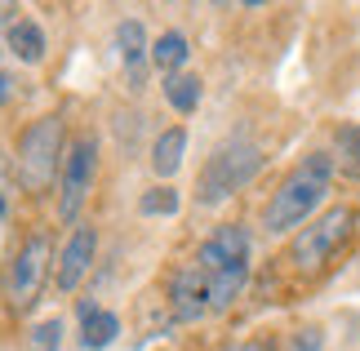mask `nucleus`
<instances>
[{"label": "nucleus", "mask_w": 360, "mask_h": 351, "mask_svg": "<svg viewBox=\"0 0 360 351\" xmlns=\"http://www.w3.org/2000/svg\"><path fill=\"white\" fill-rule=\"evenodd\" d=\"M334 156L329 151H311L302 156L294 170L281 178V187L271 191L267 209H262V227L271 236H285V231H302L311 222V214L325 205L329 187H334Z\"/></svg>", "instance_id": "nucleus-1"}, {"label": "nucleus", "mask_w": 360, "mask_h": 351, "mask_svg": "<svg viewBox=\"0 0 360 351\" xmlns=\"http://www.w3.org/2000/svg\"><path fill=\"white\" fill-rule=\"evenodd\" d=\"M191 267H196V272L205 276V285H210L214 312H227V307L245 293V285H249V231L240 227V222L218 227L210 241L196 249Z\"/></svg>", "instance_id": "nucleus-2"}, {"label": "nucleus", "mask_w": 360, "mask_h": 351, "mask_svg": "<svg viewBox=\"0 0 360 351\" xmlns=\"http://www.w3.org/2000/svg\"><path fill=\"white\" fill-rule=\"evenodd\" d=\"M262 147L249 143V138H227L218 143L210 156H205V170H200V182H196V200L200 205H223L227 196L245 191L249 182L258 178L262 170Z\"/></svg>", "instance_id": "nucleus-3"}, {"label": "nucleus", "mask_w": 360, "mask_h": 351, "mask_svg": "<svg viewBox=\"0 0 360 351\" xmlns=\"http://www.w3.org/2000/svg\"><path fill=\"white\" fill-rule=\"evenodd\" d=\"M356 222H360V214L352 205H334V209H325L321 218H311L307 227L289 241V262H294V272H302V276L325 272L356 236Z\"/></svg>", "instance_id": "nucleus-4"}, {"label": "nucleus", "mask_w": 360, "mask_h": 351, "mask_svg": "<svg viewBox=\"0 0 360 351\" xmlns=\"http://www.w3.org/2000/svg\"><path fill=\"white\" fill-rule=\"evenodd\" d=\"M63 116H40L18 134V156H13V178L22 182V191H49L53 174H63Z\"/></svg>", "instance_id": "nucleus-5"}, {"label": "nucleus", "mask_w": 360, "mask_h": 351, "mask_svg": "<svg viewBox=\"0 0 360 351\" xmlns=\"http://www.w3.org/2000/svg\"><path fill=\"white\" fill-rule=\"evenodd\" d=\"M49 262H53V249H49L45 231H32L13 249V258L5 262V302H9L13 316L36 307L40 289H45V276H49Z\"/></svg>", "instance_id": "nucleus-6"}, {"label": "nucleus", "mask_w": 360, "mask_h": 351, "mask_svg": "<svg viewBox=\"0 0 360 351\" xmlns=\"http://www.w3.org/2000/svg\"><path fill=\"white\" fill-rule=\"evenodd\" d=\"M94 174H98V138L80 134L67 143L63 174H58V218L63 222L80 218V209L89 200V187H94Z\"/></svg>", "instance_id": "nucleus-7"}, {"label": "nucleus", "mask_w": 360, "mask_h": 351, "mask_svg": "<svg viewBox=\"0 0 360 351\" xmlns=\"http://www.w3.org/2000/svg\"><path fill=\"white\" fill-rule=\"evenodd\" d=\"M169 307L178 320H205L214 312V298H210V285H205V276L196 267H178L169 276Z\"/></svg>", "instance_id": "nucleus-8"}, {"label": "nucleus", "mask_w": 360, "mask_h": 351, "mask_svg": "<svg viewBox=\"0 0 360 351\" xmlns=\"http://www.w3.org/2000/svg\"><path fill=\"white\" fill-rule=\"evenodd\" d=\"M94 254H98V231L89 227V222H80V227L72 231V241H67L63 258H58V272H53V285H58L63 293H72L80 280H85Z\"/></svg>", "instance_id": "nucleus-9"}, {"label": "nucleus", "mask_w": 360, "mask_h": 351, "mask_svg": "<svg viewBox=\"0 0 360 351\" xmlns=\"http://www.w3.org/2000/svg\"><path fill=\"white\" fill-rule=\"evenodd\" d=\"M116 53H120V67H124L129 89H143L147 85V67H151V45H147V32H143L138 18L116 23Z\"/></svg>", "instance_id": "nucleus-10"}, {"label": "nucleus", "mask_w": 360, "mask_h": 351, "mask_svg": "<svg viewBox=\"0 0 360 351\" xmlns=\"http://www.w3.org/2000/svg\"><path fill=\"white\" fill-rule=\"evenodd\" d=\"M116 333H120L116 312H103V307H94V302H80V347L103 351V347L116 343Z\"/></svg>", "instance_id": "nucleus-11"}, {"label": "nucleus", "mask_w": 360, "mask_h": 351, "mask_svg": "<svg viewBox=\"0 0 360 351\" xmlns=\"http://www.w3.org/2000/svg\"><path fill=\"white\" fill-rule=\"evenodd\" d=\"M5 49H9L22 67H36L40 58H45V49H49V45H45V27L32 23V18H18V23L5 32Z\"/></svg>", "instance_id": "nucleus-12"}, {"label": "nucleus", "mask_w": 360, "mask_h": 351, "mask_svg": "<svg viewBox=\"0 0 360 351\" xmlns=\"http://www.w3.org/2000/svg\"><path fill=\"white\" fill-rule=\"evenodd\" d=\"M183 156H187V129L174 125V129H165L151 143V170H156V178H174L183 170Z\"/></svg>", "instance_id": "nucleus-13"}, {"label": "nucleus", "mask_w": 360, "mask_h": 351, "mask_svg": "<svg viewBox=\"0 0 360 351\" xmlns=\"http://www.w3.org/2000/svg\"><path fill=\"white\" fill-rule=\"evenodd\" d=\"M187 58H191V49H187V36L183 32H165L160 40H151V67H156V72L178 76Z\"/></svg>", "instance_id": "nucleus-14"}, {"label": "nucleus", "mask_w": 360, "mask_h": 351, "mask_svg": "<svg viewBox=\"0 0 360 351\" xmlns=\"http://www.w3.org/2000/svg\"><path fill=\"white\" fill-rule=\"evenodd\" d=\"M165 103H169L178 116H191V111L200 107V98H205V89H200V76H187V72H178V76H165Z\"/></svg>", "instance_id": "nucleus-15"}, {"label": "nucleus", "mask_w": 360, "mask_h": 351, "mask_svg": "<svg viewBox=\"0 0 360 351\" xmlns=\"http://www.w3.org/2000/svg\"><path fill=\"white\" fill-rule=\"evenodd\" d=\"M334 147H338L334 165H338L347 178H360V125H342L338 138H334Z\"/></svg>", "instance_id": "nucleus-16"}, {"label": "nucleus", "mask_w": 360, "mask_h": 351, "mask_svg": "<svg viewBox=\"0 0 360 351\" xmlns=\"http://www.w3.org/2000/svg\"><path fill=\"white\" fill-rule=\"evenodd\" d=\"M178 209H183V200H178L174 187H151L138 196V214L143 218H174Z\"/></svg>", "instance_id": "nucleus-17"}, {"label": "nucleus", "mask_w": 360, "mask_h": 351, "mask_svg": "<svg viewBox=\"0 0 360 351\" xmlns=\"http://www.w3.org/2000/svg\"><path fill=\"white\" fill-rule=\"evenodd\" d=\"M63 347V320H40V325L32 329V351H58Z\"/></svg>", "instance_id": "nucleus-18"}, {"label": "nucleus", "mask_w": 360, "mask_h": 351, "mask_svg": "<svg viewBox=\"0 0 360 351\" xmlns=\"http://www.w3.org/2000/svg\"><path fill=\"white\" fill-rule=\"evenodd\" d=\"M285 351H329L325 347V329H316V325L294 329V333H289V343H285Z\"/></svg>", "instance_id": "nucleus-19"}, {"label": "nucleus", "mask_w": 360, "mask_h": 351, "mask_svg": "<svg viewBox=\"0 0 360 351\" xmlns=\"http://www.w3.org/2000/svg\"><path fill=\"white\" fill-rule=\"evenodd\" d=\"M9 209H13V174L5 156H0V245H5V227H9Z\"/></svg>", "instance_id": "nucleus-20"}, {"label": "nucleus", "mask_w": 360, "mask_h": 351, "mask_svg": "<svg viewBox=\"0 0 360 351\" xmlns=\"http://www.w3.org/2000/svg\"><path fill=\"white\" fill-rule=\"evenodd\" d=\"M223 351H281V347H276L271 338H245V343H231Z\"/></svg>", "instance_id": "nucleus-21"}, {"label": "nucleus", "mask_w": 360, "mask_h": 351, "mask_svg": "<svg viewBox=\"0 0 360 351\" xmlns=\"http://www.w3.org/2000/svg\"><path fill=\"white\" fill-rule=\"evenodd\" d=\"M18 23V5H0V45H5V32Z\"/></svg>", "instance_id": "nucleus-22"}, {"label": "nucleus", "mask_w": 360, "mask_h": 351, "mask_svg": "<svg viewBox=\"0 0 360 351\" xmlns=\"http://www.w3.org/2000/svg\"><path fill=\"white\" fill-rule=\"evenodd\" d=\"M9 98H13V76H9V72H0V107H5Z\"/></svg>", "instance_id": "nucleus-23"}]
</instances>
